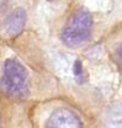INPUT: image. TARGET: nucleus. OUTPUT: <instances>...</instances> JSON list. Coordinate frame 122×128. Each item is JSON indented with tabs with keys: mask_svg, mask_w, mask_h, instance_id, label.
I'll use <instances>...</instances> for the list:
<instances>
[{
	"mask_svg": "<svg viewBox=\"0 0 122 128\" xmlns=\"http://www.w3.org/2000/svg\"><path fill=\"white\" fill-rule=\"evenodd\" d=\"M48 1H57V0H48Z\"/></svg>",
	"mask_w": 122,
	"mask_h": 128,
	"instance_id": "nucleus-7",
	"label": "nucleus"
},
{
	"mask_svg": "<svg viewBox=\"0 0 122 128\" xmlns=\"http://www.w3.org/2000/svg\"><path fill=\"white\" fill-rule=\"evenodd\" d=\"M45 128H82V121L71 109L57 108L51 113Z\"/></svg>",
	"mask_w": 122,
	"mask_h": 128,
	"instance_id": "nucleus-4",
	"label": "nucleus"
},
{
	"mask_svg": "<svg viewBox=\"0 0 122 128\" xmlns=\"http://www.w3.org/2000/svg\"><path fill=\"white\" fill-rule=\"evenodd\" d=\"M0 90L13 100H24L28 95V72L18 60L8 58L5 60L2 76L0 78Z\"/></svg>",
	"mask_w": 122,
	"mask_h": 128,
	"instance_id": "nucleus-1",
	"label": "nucleus"
},
{
	"mask_svg": "<svg viewBox=\"0 0 122 128\" xmlns=\"http://www.w3.org/2000/svg\"><path fill=\"white\" fill-rule=\"evenodd\" d=\"M91 31L92 17L90 12L84 8H78L69 17L60 33V39L68 48H80L90 39Z\"/></svg>",
	"mask_w": 122,
	"mask_h": 128,
	"instance_id": "nucleus-2",
	"label": "nucleus"
},
{
	"mask_svg": "<svg viewBox=\"0 0 122 128\" xmlns=\"http://www.w3.org/2000/svg\"><path fill=\"white\" fill-rule=\"evenodd\" d=\"M116 55H118V60L122 62V45L120 46L118 49V51H116Z\"/></svg>",
	"mask_w": 122,
	"mask_h": 128,
	"instance_id": "nucleus-6",
	"label": "nucleus"
},
{
	"mask_svg": "<svg viewBox=\"0 0 122 128\" xmlns=\"http://www.w3.org/2000/svg\"><path fill=\"white\" fill-rule=\"evenodd\" d=\"M74 74H75V76H76L77 81L83 77V66H82V63L80 60H76V62L74 63Z\"/></svg>",
	"mask_w": 122,
	"mask_h": 128,
	"instance_id": "nucleus-5",
	"label": "nucleus"
},
{
	"mask_svg": "<svg viewBox=\"0 0 122 128\" xmlns=\"http://www.w3.org/2000/svg\"><path fill=\"white\" fill-rule=\"evenodd\" d=\"M26 12L25 10L14 8L11 13L0 24V39L1 40H12L18 37L26 25Z\"/></svg>",
	"mask_w": 122,
	"mask_h": 128,
	"instance_id": "nucleus-3",
	"label": "nucleus"
}]
</instances>
